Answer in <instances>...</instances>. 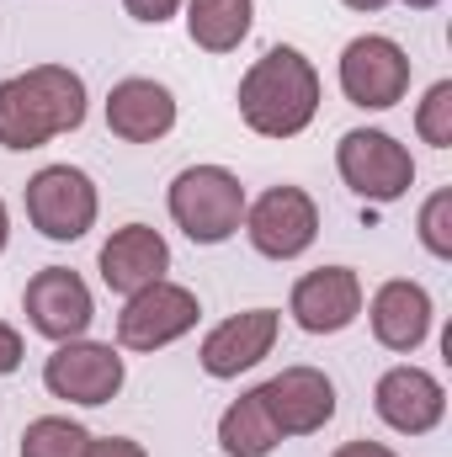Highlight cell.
<instances>
[{
  "mask_svg": "<svg viewBox=\"0 0 452 457\" xmlns=\"http://www.w3.org/2000/svg\"><path fill=\"white\" fill-rule=\"evenodd\" d=\"M331 457H399V453H389L383 442H340Z\"/></svg>",
  "mask_w": 452,
  "mask_h": 457,
  "instance_id": "26",
  "label": "cell"
},
{
  "mask_svg": "<svg viewBox=\"0 0 452 457\" xmlns=\"http://www.w3.org/2000/svg\"><path fill=\"white\" fill-rule=\"evenodd\" d=\"M372 410H378V420L394 426L399 436H426V431L442 426L448 394H442V383H437L431 372H421V367H389V372L378 378V388H372Z\"/></svg>",
  "mask_w": 452,
  "mask_h": 457,
  "instance_id": "12",
  "label": "cell"
},
{
  "mask_svg": "<svg viewBox=\"0 0 452 457\" xmlns=\"http://www.w3.org/2000/svg\"><path fill=\"white\" fill-rule=\"evenodd\" d=\"M261 404L282 436H314L336 415V383L320 367H282L272 383H261Z\"/></svg>",
  "mask_w": 452,
  "mask_h": 457,
  "instance_id": "11",
  "label": "cell"
},
{
  "mask_svg": "<svg viewBox=\"0 0 452 457\" xmlns=\"http://www.w3.org/2000/svg\"><path fill=\"white\" fill-rule=\"evenodd\" d=\"M405 5H410V11H431L437 0H405Z\"/></svg>",
  "mask_w": 452,
  "mask_h": 457,
  "instance_id": "29",
  "label": "cell"
},
{
  "mask_svg": "<svg viewBox=\"0 0 452 457\" xmlns=\"http://www.w3.org/2000/svg\"><path fill=\"white\" fill-rule=\"evenodd\" d=\"M122 5H128L133 21H149V27H160V21H171L181 11V0H122Z\"/></svg>",
  "mask_w": 452,
  "mask_h": 457,
  "instance_id": "23",
  "label": "cell"
},
{
  "mask_svg": "<svg viewBox=\"0 0 452 457\" xmlns=\"http://www.w3.org/2000/svg\"><path fill=\"white\" fill-rule=\"evenodd\" d=\"M288 309H293L298 330H309V336H336V330H346V325L362 314V282H356L351 266H320V271H309V277L293 282Z\"/></svg>",
  "mask_w": 452,
  "mask_h": 457,
  "instance_id": "13",
  "label": "cell"
},
{
  "mask_svg": "<svg viewBox=\"0 0 452 457\" xmlns=\"http://www.w3.org/2000/svg\"><path fill=\"white\" fill-rule=\"evenodd\" d=\"M197 293L192 287H176V282H149L138 287L122 314H117V341L128 351H160V345L181 341L192 325H197Z\"/></svg>",
  "mask_w": 452,
  "mask_h": 457,
  "instance_id": "8",
  "label": "cell"
},
{
  "mask_svg": "<svg viewBox=\"0 0 452 457\" xmlns=\"http://www.w3.org/2000/svg\"><path fill=\"white\" fill-rule=\"evenodd\" d=\"M255 0H187V32L208 54H234L250 32Z\"/></svg>",
  "mask_w": 452,
  "mask_h": 457,
  "instance_id": "19",
  "label": "cell"
},
{
  "mask_svg": "<svg viewBox=\"0 0 452 457\" xmlns=\"http://www.w3.org/2000/svg\"><path fill=\"white\" fill-rule=\"evenodd\" d=\"M277 309H245V314H234L224 325H213L208 330V341H203V372L208 378H239V372H250L261 356H272V345H277Z\"/></svg>",
  "mask_w": 452,
  "mask_h": 457,
  "instance_id": "14",
  "label": "cell"
},
{
  "mask_svg": "<svg viewBox=\"0 0 452 457\" xmlns=\"http://www.w3.org/2000/svg\"><path fill=\"white\" fill-rule=\"evenodd\" d=\"M336 165H340V181L367 197V203H394L415 187V160L410 149L394 138V133H378V128H351L340 133L336 144Z\"/></svg>",
  "mask_w": 452,
  "mask_h": 457,
  "instance_id": "4",
  "label": "cell"
},
{
  "mask_svg": "<svg viewBox=\"0 0 452 457\" xmlns=\"http://www.w3.org/2000/svg\"><path fill=\"white\" fill-rule=\"evenodd\" d=\"M415 133L431 144V149H452V80H437L415 112Z\"/></svg>",
  "mask_w": 452,
  "mask_h": 457,
  "instance_id": "21",
  "label": "cell"
},
{
  "mask_svg": "<svg viewBox=\"0 0 452 457\" xmlns=\"http://www.w3.org/2000/svg\"><path fill=\"white\" fill-rule=\"evenodd\" d=\"M245 234H250V245H255L261 255L293 261V255H304V250L314 245V234H320V208H314V197H309L304 187H272V192H261V197L245 208Z\"/></svg>",
  "mask_w": 452,
  "mask_h": 457,
  "instance_id": "7",
  "label": "cell"
},
{
  "mask_svg": "<svg viewBox=\"0 0 452 457\" xmlns=\"http://www.w3.org/2000/svg\"><path fill=\"white\" fill-rule=\"evenodd\" d=\"M340 91L351 107H367V112H389L394 102H405L410 91V59L394 37H351L346 54H340Z\"/></svg>",
  "mask_w": 452,
  "mask_h": 457,
  "instance_id": "5",
  "label": "cell"
},
{
  "mask_svg": "<svg viewBox=\"0 0 452 457\" xmlns=\"http://www.w3.org/2000/svg\"><path fill=\"white\" fill-rule=\"evenodd\" d=\"M27 219L43 239H80L96 224V187L75 165H43L27 181Z\"/></svg>",
  "mask_w": 452,
  "mask_h": 457,
  "instance_id": "6",
  "label": "cell"
},
{
  "mask_svg": "<svg viewBox=\"0 0 452 457\" xmlns=\"http://www.w3.org/2000/svg\"><path fill=\"white\" fill-rule=\"evenodd\" d=\"M452 192H431L426 197V208H421V245L431 250V255H452Z\"/></svg>",
  "mask_w": 452,
  "mask_h": 457,
  "instance_id": "22",
  "label": "cell"
},
{
  "mask_svg": "<svg viewBox=\"0 0 452 457\" xmlns=\"http://www.w3.org/2000/svg\"><path fill=\"white\" fill-rule=\"evenodd\" d=\"M43 383H48L54 399L107 404L122 388V356L102 341H59V351L43 361Z\"/></svg>",
  "mask_w": 452,
  "mask_h": 457,
  "instance_id": "10",
  "label": "cell"
},
{
  "mask_svg": "<svg viewBox=\"0 0 452 457\" xmlns=\"http://www.w3.org/2000/svg\"><path fill=\"white\" fill-rule=\"evenodd\" d=\"M5 239H11V219H5V203H0V250H5Z\"/></svg>",
  "mask_w": 452,
  "mask_h": 457,
  "instance_id": "28",
  "label": "cell"
},
{
  "mask_svg": "<svg viewBox=\"0 0 452 457\" xmlns=\"http://www.w3.org/2000/svg\"><path fill=\"white\" fill-rule=\"evenodd\" d=\"M314 112H320V75H314V64L298 48L277 43L245 70L239 117H245L250 133H261V138H298L314 122Z\"/></svg>",
  "mask_w": 452,
  "mask_h": 457,
  "instance_id": "1",
  "label": "cell"
},
{
  "mask_svg": "<svg viewBox=\"0 0 452 457\" xmlns=\"http://www.w3.org/2000/svg\"><path fill=\"white\" fill-rule=\"evenodd\" d=\"M367 320H372L378 345H389V351H415V345L431 336V293H426L421 282L394 277V282H383V287L372 293Z\"/></svg>",
  "mask_w": 452,
  "mask_h": 457,
  "instance_id": "17",
  "label": "cell"
},
{
  "mask_svg": "<svg viewBox=\"0 0 452 457\" xmlns=\"http://www.w3.org/2000/svg\"><path fill=\"white\" fill-rule=\"evenodd\" d=\"M86 122V80L64 64H38L27 75L0 80V144L38 149Z\"/></svg>",
  "mask_w": 452,
  "mask_h": 457,
  "instance_id": "2",
  "label": "cell"
},
{
  "mask_svg": "<svg viewBox=\"0 0 452 457\" xmlns=\"http://www.w3.org/2000/svg\"><path fill=\"white\" fill-rule=\"evenodd\" d=\"M171 219L192 245H224L245 219V187L224 165H187L171 181Z\"/></svg>",
  "mask_w": 452,
  "mask_h": 457,
  "instance_id": "3",
  "label": "cell"
},
{
  "mask_svg": "<svg viewBox=\"0 0 452 457\" xmlns=\"http://www.w3.org/2000/svg\"><path fill=\"white\" fill-rule=\"evenodd\" d=\"M86 457H149V453L138 442H128V436H91Z\"/></svg>",
  "mask_w": 452,
  "mask_h": 457,
  "instance_id": "24",
  "label": "cell"
},
{
  "mask_svg": "<svg viewBox=\"0 0 452 457\" xmlns=\"http://www.w3.org/2000/svg\"><path fill=\"white\" fill-rule=\"evenodd\" d=\"M16 367H21V336L0 320V378H11Z\"/></svg>",
  "mask_w": 452,
  "mask_h": 457,
  "instance_id": "25",
  "label": "cell"
},
{
  "mask_svg": "<svg viewBox=\"0 0 452 457\" xmlns=\"http://www.w3.org/2000/svg\"><path fill=\"white\" fill-rule=\"evenodd\" d=\"M107 128L128 144H155L176 128V96L160 86V80H117L113 96H107Z\"/></svg>",
  "mask_w": 452,
  "mask_h": 457,
  "instance_id": "16",
  "label": "cell"
},
{
  "mask_svg": "<svg viewBox=\"0 0 452 457\" xmlns=\"http://www.w3.org/2000/svg\"><path fill=\"white\" fill-rule=\"evenodd\" d=\"M346 5H351V11H383L389 0H346Z\"/></svg>",
  "mask_w": 452,
  "mask_h": 457,
  "instance_id": "27",
  "label": "cell"
},
{
  "mask_svg": "<svg viewBox=\"0 0 452 457\" xmlns=\"http://www.w3.org/2000/svg\"><path fill=\"white\" fill-rule=\"evenodd\" d=\"M21 309H27V325L48 341H80L96 320V303H91V287L70 271V266H43L27 293H21Z\"/></svg>",
  "mask_w": 452,
  "mask_h": 457,
  "instance_id": "9",
  "label": "cell"
},
{
  "mask_svg": "<svg viewBox=\"0 0 452 457\" xmlns=\"http://www.w3.org/2000/svg\"><path fill=\"white\" fill-rule=\"evenodd\" d=\"M277 442H282V431L272 426V415H266V404H261V388L239 394L224 410V420H219V447H224L229 457H272Z\"/></svg>",
  "mask_w": 452,
  "mask_h": 457,
  "instance_id": "18",
  "label": "cell"
},
{
  "mask_svg": "<svg viewBox=\"0 0 452 457\" xmlns=\"http://www.w3.org/2000/svg\"><path fill=\"white\" fill-rule=\"evenodd\" d=\"M165 271H171V245L149 224H122L102 245V282L122 298H133L149 282H165Z\"/></svg>",
  "mask_w": 452,
  "mask_h": 457,
  "instance_id": "15",
  "label": "cell"
},
{
  "mask_svg": "<svg viewBox=\"0 0 452 457\" xmlns=\"http://www.w3.org/2000/svg\"><path fill=\"white\" fill-rule=\"evenodd\" d=\"M91 431L64 420V415H43L21 431V457H86Z\"/></svg>",
  "mask_w": 452,
  "mask_h": 457,
  "instance_id": "20",
  "label": "cell"
}]
</instances>
